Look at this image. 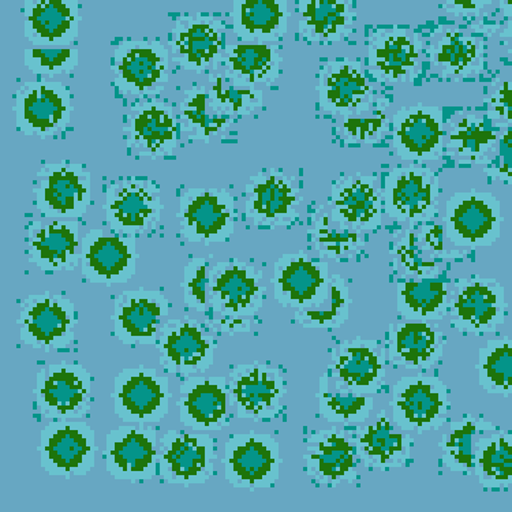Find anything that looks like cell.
<instances>
[{
  "label": "cell",
  "instance_id": "cell-44",
  "mask_svg": "<svg viewBox=\"0 0 512 512\" xmlns=\"http://www.w3.org/2000/svg\"><path fill=\"white\" fill-rule=\"evenodd\" d=\"M447 140L448 151L455 156L481 163L496 148L499 134L484 118L463 115L451 123Z\"/></svg>",
  "mask_w": 512,
  "mask_h": 512
},
{
  "label": "cell",
  "instance_id": "cell-16",
  "mask_svg": "<svg viewBox=\"0 0 512 512\" xmlns=\"http://www.w3.org/2000/svg\"><path fill=\"white\" fill-rule=\"evenodd\" d=\"M107 473L130 484L152 481L159 473V439L155 429L130 424L112 429L103 451Z\"/></svg>",
  "mask_w": 512,
  "mask_h": 512
},
{
  "label": "cell",
  "instance_id": "cell-58",
  "mask_svg": "<svg viewBox=\"0 0 512 512\" xmlns=\"http://www.w3.org/2000/svg\"><path fill=\"white\" fill-rule=\"evenodd\" d=\"M496 2L504 16L512 17V0H496Z\"/></svg>",
  "mask_w": 512,
  "mask_h": 512
},
{
  "label": "cell",
  "instance_id": "cell-19",
  "mask_svg": "<svg viewBox=\"0 0 512 512\" xmlns=\"http://www.w3.org/2000/svg\"><path fill=\"white\" fill-rule=\"evenodd\" d=\"M136 237L92 229L81 239V274L92 284H126L137 272Z\"/></svg>",
  "mask_w": 512,
  "mask_h": 512
},
{
  "label": "cell",
  "instance_id": "cell-36",
  "mask_svg": "<svg viewBox=\"0 0 512 512\" xmlns=\"http://www.w3.org/2000/svg\"><path fill=\"white\" fill-rule=\"evenodd\" d=\"M126 137L129 148L141 155H170L178 147V123L173 107L159 102L142 104L129 117Z\"/></svg>",
  "mask_w": 512,
  "mask_h": 512
},
{
  "label": "cell",
  "instance_id": "cell-49",
  "mask_svg": "<svg viewBox=\"0 0 512 512\" xmlns=\"http://www.w3.org/2000/svg\"><path fill=\"white\" fill-rule=\"evenodd\" d=\"M208 95L211 106L231 118L246 117L264 104L263 91L235 84L222 74L209 76Z\"/></svg>",
  "mask_w": 512,
  "mask_h": 512
},
{
  "label": "cell",
  "instance_id": "cell-33",
  "mask_svg": "<svg viewBox=\"0 0 512 512\" xmlns=\"http://www.w3.org/2000/svg\"><path fill=\"white\" fill-rule=\"evenodd\" d=\"M421 43L403 29L380 31L368 44V63L372 76L386 84H405L416 76L421 65Z\"/></svg>",
  "mask_w": 512,
  "mask_h": 512
},
{
  "label": "cell",
  "instance_id": "cell-54",
  "mask_svg": "<svg viewBox=\"0 0 512 512\" xmlns=\"http://www.w3.org/2000/svg\"><path fill=\"white\" fill-rule=\"evenodd\" d=\"M366 114V111L364 112ZM390 121L386 110H375L372 114L362 112L343 117L342 133L347 141L353 144H372L380 141L387 132Z\"/></svg>",
  "mask_w": 512,
  "mask_h": 512
},
{
  "label": "cell",
  "instance_id": "cell-34",
  "mask_svg": "<svg viewBox=\"0 0 512 512\" xmlns=\"http://www.w3.org/2000/svg\"><path fill=\"white\" fill-rule=\"evenodd\" d=\"M446 335L429 321L392 324L388 331L387 358L395 368L428 371L442 360Z\"/></svg>",
  "mask_w": 512,
  "mask_h": 512
},
{
  "label": "cell",
  "instance_id": "cell-10",
  "mask_svg": "<svg viewBox=\"0 0 512 512\" xmlns=\"http://www.w3.org/2000/svg\"><path fill=\"white\" fill-rule=\"evenodd\" d=\"M114 413L125 424H159L170 413V379L141 365L114 379Z\"/></svg>",
  "mask_w": 512,
  "mask_h": 512
},
{
  "label": "cell",
  "instance_id": "cell-18",
  "mask_svg": "<svg viewBox=\"0 0 512 512\" xmlns=\"http://www.w3.org/2000/svg\"><path fill=\"white\" fill-rule=\"evenodd\" d=\"M155 346L163 371L174 376L207 372L215 362V339L190 317L164 321Z\"/></svg>",
  "mask_w": 512,
  "mask_h": 512
},
{
  "label": "cell",
  "instance_id": "cell-17",
  "mask_svg": "<svg viewBox=\"0 0 512 512\" xmlns=\"http://www.w3.org/2000/svg\"><path fill=\"white\" fill-rule=\"evenodd\" d=\"M286 394L287 381L272 366L253 362L234 366L229 373L230 406L239 420H274Z\"/></svg>",
  "mask_w": 512,
  "mask_h": 512
},
{
  "label": "cell",
  "instance_id": "cell-53",
  "mask_svg": "<svg viewBox=\"0 0 512 512\" xmlns=\"http://www.w3.org/2000/svg\"><path fill=\"white\" fill-rule=\"evenodd\" d=\"M209 278H211V265L207 259L190 260L183 271L181 282L183 302L197 313L208 312Z\"/></svg>",
  "mask_w": 512,
  "mask_h": 512
},
{
  "label": "cell",
  "instance_id": "cell-59",
  "mask_svg": "<svg viewBox=\"0 0 512 512\" xmlns=\"http://www.w3.org/2000/svg\"><path fill=\"white\" fill-rule=\"evenodd\" d=\"M504 40H507L508 52L512 56V21L508 22L506 29L502 33Z\"/></svg>",
  "mask_w": 512,
  "mask_h": 512
},
{
  "label": "cell",
  "instance_id": "cell-1",
  "mask_svg": "<svg viewBox=\"0 0 512 512\" xmlns=\"http://www.w3.org/2000/svg\"><path fill=\"white\" fill-rule=\"evenodd\" d=\"M17 325L25 346L44 353L67 351L76 340V304L51 291L29 295L21 302Z\"/></svg>",
  "mask_w": 512,
  "mask_h": 512
},
{
  "label": "cell",
  "instance_id": "cell-40",
  "mask_svg": "<svg viewBox=\"0 0 512 512\" xmlns=\"http://www.w3.org/2000/svg\"><path fill=\"white\" fill-rule=\"evenodd\" d=\"M222 62L226 76L238 85L256 88L271 85L280 77L282 56L278 48L265 43H238L227 46Z\"/></svg>",
  "mask_w": 512,
  "mask_h": 512
},
{
  "label": "cell",
  "instance_id": "cell-35",
  "mask_svg": "<svg viewBox=\"0 0 512 512\" xmlns=\"http://www.w3.org/2000/svg\"><path fill=\"white\" fill-rule=\"evenodd\" d=\"M354 444L365 469L387 472L410 461L414 440L398 431L387 410H381L373 424L358 431Z\"/></svg>",
  "mask_w": 512,
  "mask_h": 512
},
{
  "label": "cell",
  "instance_id": "cell-14",
  "mask_svg": "<svg viewBox=\"0 0 512 512\" xmlns=\"http://www.w3.org/2000/svg\"><path fill=\"white\" fill-rule=\"evenodd\" d=\"M14 114L18 132L47 138L63 132L71 121V91L59 81L25 82L17 89Z\"/></svg>",
  "mask_w": 512,
  "mask_h": 512
},
{
  "label": "cell",
  "instance_id": "cell-46",
  "mask_svg": "<svg viewBox=\"0 0 512 512\" xmlns=\"http://www.w3.org/2000/svg\"><path fill=\"white\" fill-rule=\"evenodd\" d=\"M489 422H482L476 418L465 417L462 421L451 422L447 433H444L442 442L443 466L448 472L461 473L469 476L474 472V447L476 440L482 433L491 431Z\"/></svg>",
  "mask_w": 512,
  "mask_h": 512
},
{
  "label": "cell",
  "instance_id": "cell-42",
  "mask_svg": "<svg viewBox=\"0 0 512 512\" xmlns=\"http://www.w3.org/2000/svg\"><path fill=\"white\" fill-rule=\"evenodd\" d=\"M481 41L466 33L448 29L431 48L433 67L443 76L472 77L482 69Z\"/></svg>",
  "mask_w": 512,
  "mask_h": 512
},
{
  "label": "cell",
  "instance_id": "cell-28",
  "mask_svg": "<svg viewBox=\"0 0 512 512\" xmlns=\"http://www.w3.org/2000/svg\"><path fill=\"white\" fill-rule=\"evenodd\" d=\"M179 421L194 432H220L229 417V380L189 376L179 386Z\"/></svg>",
  "mask_w": 512,
  "mask_h": 512
},
{
  "label": "cell",
  "instance_id": "cell-23",
  "mask_svg": "<svg viewBox=\"0 0 512 512\" xmlns=\"http://www.w3.org/2000/svg\"><path fill=\"white\" fill-rule=\"evenodd\" d=\"M302 201L297 179L280 171L254 175L245 186L246 219L259 229L293 222Z\"/></svg>",
  "mask_w": 512,
  "mask_h": 512
},
{
  "label": "cell",
  "instance_id": "cell-4",
  "mask_svg": "<svg viewBox=\"0 0 512 512\" xmlns=\"http://www.w3.org/2000/svg\"><path fill=\"white\" fill-rule=\"evenodd\" d=\"M502 207L495 194L467 190L452 194L446 201L444 233L459 249L489 248L502 234Z\"/></svg>",
  "mask_w": 512,
  "mask_h": 512
},
{
  "label": "cell",
  "instance_id": "cell-21",
  "mask_svg": "<svg viewBox=\"0 0 512 512\" xmlns=\"http://www.w3.org/2000/svg\"><path fill=\"white\" fill-rule=\"evenodd\" d=\"M381 196L388 218L401 223H426L436 216L439 186L431 170L394 168L384 181Z\"/></svg>",
  "mask_w": 512,
  "mask_h": 512
},
{
  "label": "cell",
  "instance_id": "cell-45",
  "mask_svg": "<svg viewBox=\"0 0 512 512\" xmlns=\"http://www.w3.org/2000/svg\"><path fill=\"white\" fill-rule=\"evenodd\" d=\"M179 111L183 121V133L193 140L209 141L234 122L229 115H224L211 106L208 89L205 87H193L183 92Z\"/></svg>",
  "mask_w": 512,
  "mask_h": 512
},
{
  "label": "cell",
  "instance_id": "cell-6",
  "mask_svg": "<svg viewBox=\"0 0 512 512\" xmlns=\"http://www.w3.org/2000/svg\"><path fill=\"white\" fill-rule=\"evenodd\" d=\"M390 407L392 420L401 431L422 435L446 424L450 390L437 377L405 376L392 387Z\"/></svg>",
  "mask_w": 512,
  "mask_h": 512
},
{
  "label": "cell",
  "instance_id": "cell-52",
  "mask_svg": "<svg viewBox=\"0 0 512 512\" xmlns=\"http://www.w3.org/2000/svg\"><path fill=\"white\" fill-rule=\"evenodd\" d=\"M26 69L36 76L54 77L70 74L80 63V52L74 47H33L25 50Z\"/></svg>",
  "mask_w": 512,
  "mask_h": 512
},
{
  "label": "cell",
  "instance_id": "cell-30",
  "mask_svg": "<svg viewBox=\"0 0 512 512\" xmlns=\"http://www.w3.org/2000/svg\"><path fill=\"white\" fill-rule=\"evenodd\" d=\"M168 44L183 70L203 73L216 59L222 58L223 22L204 14L178 18Z\"/></svg>",
  "mask_w": 512,
  "mask_h": 512
},
{
  "label": "cell",
  "instance_id": "cell-26",
  "mask_svg": "<svg viewBox=\"0 0 512 512\" xmlns=\"http://www.w3.org/2000/svg\"><path fill=\"white\" fill-rule=\"evenodd\" d=\"M305 443V473L317 484L338 487L360 480L357 447L346 432L324 429L306 437Z\"/></svg>",
  "mask_w": 512,
  "mask_h": 512
},
{
  "label": "cell",
  "instance_id": "cell-39",
  "mask_svg": "<svg viewBox=\"0 0 512 512\" xmlns=\"http://www.w3.org/2000/svg\"><path fill=\"white\" fill-rule=\"evenodd\" d=\"M444 226L428 223L420 231L409 230L394 246L399 268L417 279L432 278L442 269V260L448 257L444 246Z\"/></svg>",
  "mask_w": 512,
  "mask_h": 512
},
{
  "label": "cell",
  "instance_id": "cell-5",
  "mask_svg": "<svg viewBox=\"0 0 512 512\" xmlns=\"http://www.w3.org/2000/svg\"><path fill=\"white\" fill-rule=\"evenodd\" d=\"M40 466L52 477L88 476L95 469L96 432L88 422L51 420L40 432Z\"/></svg>",
  "mask_w": 512,
  "mask_h": 512
},
{
  "label": "cell",
  "instance_id": "cell-47",
  "mask_svg": "<svg viewBox=\"0 0 512 512\" xmlns=\"http://www.w3.org/2000/svg\"><path fill=\"white\" fill-rule=\"evenodd\" d=\"M319 414L330 424H364L375 409V399L369 395H355L347 388L330 390V376L325 373L320 379Z\"/></svg>",
  "mask_w": 512,
  "mask_h": 512
},
{
  "label": "cell",
  "instance_id": "cell-13",
  "mask_svg": "<svg viewBox=\"0 0 512 512\" xmlns=\"http://www.w3.org/2000/svg\"><path fill=\"white\" fill-rule=\"evenodd\" d=\"M508 304L503 284L481 276L455 280L450 302L451 325L462 334L485 335L506 323Z\"/></svg>",
  "mask_w": 512,
  "mask_h": 512
},
{
  "label": "cell",
  "instance_id": "cell-41",
  "mask_svg": "<svg viewBox=\"0 0 512 512\" xmlns=\"http://www.w3.org/2000/svg\"><path fill=\"white\" fill-rule=\"evenodd\" d=\"M452 293L435 278L413 279L396 286V310L407 321L443 320L450 313Z\"/></svg>",
  "mask_w": 512,
  "mask_h": 512
},
{
  "label": "cell",
  "instance_id": "cell-29",
  "mask_svg": "<svg viewBox=\"0 0 512 512\" xmlns=\"http://www.w3.org/2000/svg\"><path fill=\"white\" fill-rule=\"evenodd\" d=\"M331 220L362 231L379 230L383 224V196L379 179L353 175L339 179L331 190Z\"/></svg>",
  "mask_w": 512,
  "mask_h": 512
},
{
  "label": "cell",
  "instance_id": "cell-37",
  "mask_svg": "<svg viewBox=\"0 0 512 512\" xmlns=\"http://www.w3.org/2000/svg\"><path fill=\"white\" fill-rule=\"evenodd\" d=\"M289 0H233L234 35L244 43L272 44L289 32Z\"/></svg>",
  "mask_w": 512,
  "mask_h": 512
},
{
  "label": "cell",
  "instance_id": "cell-11",
  "mask_svg": "<svg viewBox=\"0 0 512 512\" xmlns=\"http://www.w3.org/2000/svg\"><path fill=\"white\" fill-rule=\"evenodd\" d=\"M33 193L41 218L81 219L92 204L91 173L81 164H46L36 175Z\"/></svg>",
  "mask_w": 512,
  "mask_h": 512
},
{
  "label": "cell",
  "instance_id": "cell-24",
  "mask_svg": "<svg viewBox=\"0 0 512 512\" xmlns=\"http://www.w3.org/2000/svg\"><path fill=\"white\" fill-rule=\"evenodd\" d=\"M443 110L414 104L402 107L392 121V147L402 160L414 163L440 158L444 149Z\"/></svg>",
  "mask_w": 512,
  "mask_h": 512
},
{
  "label": "cell",
  "instance_id": "cell-57",
  "mask_svg": "<svg viewBox=\"0 0 512 512\" xmlns=\"http://www.w3.org/2000/svg\"><path fill=\"white\" fill-rule=\"evenodd\" d=\"M215 313V312H213ZM250 319H234V317L222 316L215 313L209 325L215 331L223 332V334H237V332L250 331Z\"/></svg>",
  "mask_w": 512,
  "mask_h": 512
},
{
  "label": "cell",
  "instance_id": "cell-9",
  "mask_svg": "<svg viewBox=\"0 0 512 512\" xmlns=\"http://www.w3.org/2000/svg\"><path fill=\"white\" fill-rule=\"evenodd\" d=\"M330 264L305 252L279 257L272 271L274 298L283 308L320 309L330 300Z\"/></svg>",
  "mask_w": 512,
  "mask_h": 512
},
{
  "label": "cell",
  "instance_id": "cell-8",
  "mask_svg": "<svg viewBox=\"0 0 512 512\" xmlns=\"http://www.w3.org/2000/svg\"><path fill=\"white\" fill-rule=\"evenodd\" d=\"M218 442L208 432L170 429L159 439V473L162 484L204 485L216 474Z\"/></svg>",
  "mask_w": 512,
  "mask_h": 512
},
{
  "label": "cell",
  "instance_id": "cell-2",
  "mask_svg": "<svg viewBox=\"0 0 512 512\" xmlns=\"http://www.w3.org/2000/svg\"><path fill=\"white\" fill-rule=\"evenodd\" d=\"M93 376L80 362H59L36 375V410L44 420H80L92 409Z\"/></svg>",
  "mask_w": 512,
  "mask_h": 512
},
{
  "label": "cell",
  "instance_id": "cell-27",
  "mask_svg": "<svg viewBox=\"0 0 512 512\" xmlns=\"http://www.w3.org/2000/svg\"><path fill=\"white\" fill-rule=\"evenodd\" d=\"M81 239L77 220H36L28 226L26 252L43 274L71 272L80 264Z\"/></svg>",
  "mask_w": 512,
  "mask_h": 512
},
{
  "label": "cell",
  "instance_id": "cell-12",
  "mask_svg": "<svg viewBox=\"0 0 512 512\" xmlns=\"http://www.w3.org/2000/svg\"><path fill=\"white\" fill-rule=\"evenodd\" d=\"M103 211L112 233L138 237L155 229L162 219V189L148 179L112 182L107 188Z\"/></svg>",
  "mask_w": 512,
  "mask_h": 512
},
{
  "label": "cell",
  "instance_id": "cell-43",
  "mask_svg": "<svg viewBox=\"0 0 512 512\" xmlns=\"http://www.w3.org/2000/svg\"><path fill=\"white\" fill-rule=\"evenodd\" d=\"M474 474L484 487L512 485V433L478 436L474 447Z\"/></svg>",
  "mask_w": 512,
  "mask_h": 512
},
{
  "label": "cell",
  "instance_id": "cell-38",
  "mask_svg": "<svg viewBox=\"0 0 512 512\" xmlns=\"http://www.w3.org/2000/svg\"><path fill=\"white\" fill-rule=\"evenodd\" d=\"M298 29L310 43L334 44L353 32V0H298Z\"/></svg>",
  "mask_w": 512,
  "mask_h": 512
},
{
  "label": "cell",
  "instance_id": "cell-32",
  "mask_svg": "<svg viewBox=\"0 0 512 512\" xmlns=\"http://www.w3.org/2000/svg\"><path fill=\"white\" fill-rule=\"evenodd\" d=\"M24 32L35 47H70L80 35L78 0H25Z\"/></svg>",
  "mask_w": 512,
  "mask_h": 512
},
{
  "label": "cell",
  "instance_id": "cell-22",
  "mask_svg": "<svg viewBox=\"0 0 512 512\" xmlns=\"http://www.w3.org/2000/svg\"><path fill=\"white\" fill-rule=\"evenodd\" d=\"M171 302L158 290L122 291L114 301L112 335L126 346H155Z\"/></svg>",
  "mask_w": 512,
  "mask_h": 512
},
{
  "label": "cell",
  "instance_id": "cell-7",
  "mask_svg": "<svg viewBox=\"0 0 512 512\" xmlns=\"http://www.w3.org/2000/svg\"><path fill=\"white\" fill-rule=\"evenodd\" d=\"M235 198L226 189H188L179 197L177 219L181 237L192 244H224L237 224Z\"/></svg>",
  "mask_w": 512,
  "mask_h": 512
},
{
  "label": "cell",
  "instance_id": "cell-48",
  "mask_svg": "<svg viewBox=\"0 0 512 512\" xmlns=\"http://www.w3.org/2000/svg\"><path fill=\"white\" fill-rule=\"evenodd\" d=\"M476 369L482 390L504 398L512 396V339H489L478 351Z\"/></svg>",
  "mask_w": 512,
  "mask_h": 512
},
{
  "label": "cell",
  "instance_id": "cell-15",
  "mask_svg": "<svg viewBox=\"0 0 512 512\" xmlns=\"http://www.w3.org/2000/svg\"><path fill=\"white\" fill-rule=\"evenodd\" d=\"M267 286L264 272L238 260L212 265L209 308L218 315L252 319L263 309Z\"/></svg>",
  "mask_w": 512,
  "mask_h": 512
},
{
  "label": "cell",
  "instance_id": "cell-20",
  "mask_svg": "<svg viewBox=\"0 0 512 512\" xmlns=\"http://www.w3.org/2000/svg\"><path fill=\"white\" fill-rule=\"evenodd\" d=\"M119 91L130 96L158 91L170 80V51L158 40H127L111 63Z\"/></svg>",
  "mask_w": 512,
  "mask_h": 512
},
{
  "label": "cell",
  "instance_id": "cell-50",
  "mask_svg": "<svg viewBox=\"0 0 512 512\" xmlns=\"http://www.w3.org/2000/svg\"><path fill=\"white\" fill-rule=\"evenodd\" d=\"M310 235L313 246L323 259L338 260L340 257L358 252L365 245L362 231L332 222L331 216L327 213L317 219Z\"/></svg>",
  "mask_w": 512,
  "mask_h": 512
},
{
  "label": "cell",
  "instance_id": "cell-25",
  "mask_svg": "<svg viewBox=\"0 0 512 512\" xmlns=\"http://www.w3.org/2000/svg\"><path fill=\"white\" fill-rule=\"evenodd\" d=\"M328 372L335 388H347L355 395H375L387 376L384 350L376 340H346L332 349Z\"/></svg>",
  "mask_w": 512,
  "mask_h": 512
},
{
  "label": "cell",
  "instance_id": "cell-51",
  "mask_svg": "<svg viewBox=\"0 0 512 512\" xmlns=\"http://www.w3.org/2000/svg\"><path fill=\"white\" fill-rule=\"evenodd\" d=\"M330 308L295 310L294 320L304 327L325 328L336 330L349 320L351 297L346 279L340 275H332Z\"/></svg>",
  "mask_w": 512,
  "mask_h": 512
},
{
  "label": "cell",
  "instance_id": "cell-56",
  "mask_svg": "<svg viewBox=\"0 0 512 512\" xmlns=\"http://www.w3.org/2000/svg\"><path fill=\"white\" fill-rule=\"evenodd\" d=\"M492 3L493 0H443V7L451 16L472 18L480 16Z\"/></svg>",
  "mask_w": 512,
  "mask_h": 512
},
{
  "label": "cell",
  "instance_id": "cell-55",
  "mask_svg": "<svg viewBox=\"0 0 512 512\" xmlns=\"http://www.w3.org/2000/svg\"><path fill=\"white\" fill-rule=\"evenodd\" d=\"M488 114L497 121H512V78L503 81L488 99Z\"/></svg>",
  "mask_w": 512,
  "mask_h": 512
},
{
  "label": "cell",
  "instance_id": "cell-3",
  "mask_svg": "<svg viewBox=\"0 0 512 512\" xmlns=\"http://www.w3.org/2000/svg\"><path fill=\"white\" fill-rule=\"evenodd\" d=\"M280 444L269 433H233L224 443V480L238 489L274 488L280 478Z\"/></svg>",
  "mask_w": 512,
  "mask_h": 512
},
{
  "label": "cell",
  "instance_id": "cell-31",
  "mask_svg": "<svg viewBox=\"0 0 512 512\" xmlns=\"http://www.w3.org/2000/svg\"><path fill=\"white\" fill-rule=\"evenodd\" d=\"M319 104L325 112L334 115L357 114L371 108L372 85L357 61L335 59L321 69Z\"/></svg>",
  "mask_w": 512,
  "mask_h": 512
}]
</instances>
